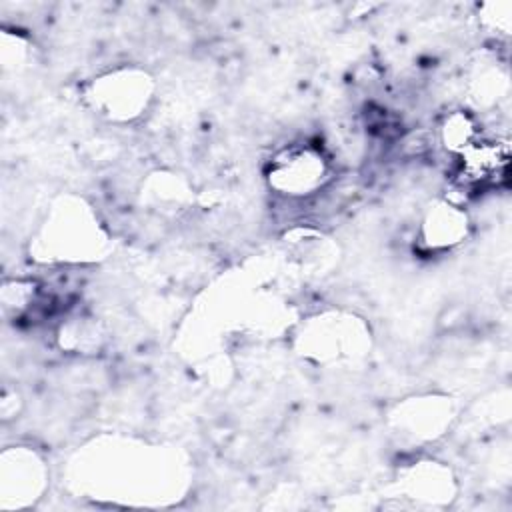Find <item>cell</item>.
Listing matches in <instances>:
<instances>
[{
  "instance_id": "1",
  "label": "cell",
  "mask_w": 512,
  "mask_h": 512,
  "mask_svg": "<svg viewBox=\"0 0 512 512\" xmlns=\"http://www.w3.org/2000/svg\"><path fill=\"white\" fill-rule=\"evenodd\" d=\"M326 160L310 146H294L282 150L270 170V182L276 190L290 196L314 194L326 178Z\"/></svg>"
},
{
  "instance_id": "2",
  "label": "cell",
  "mask_w": 512,
  "mask_h": 512,
  "mask_svg": "<svg viewBox=\"0 0 512 512\" xmlns=\"http://www.w3.org/2000/svg\"><path fill=\"white\" fill-rule=\"evenodd\" d=\"M508 142L478 136L458 154V176L466 188L496 186L508 168Z\"/></svg>"
}]
</instances>
